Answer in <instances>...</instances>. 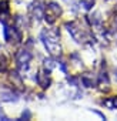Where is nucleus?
<instances>
[{
	"label": "nucleus",
	"mask_w": 117,
	"mask_h": 121,
	"mask_svg": "<svg viewBox=\"0 0 117 121\" xmlns=\"http://www.w3.org/2000/svg\"><path fill=\"white\" fill-rule=\"evenodd\" d=\"M40 39L46 47V50L49 51V54L51 57H58L62 54V46H60V34L57 30L53 29H47L43 30L40 34Z\"/></svg>",
	"instance_id": "obj_1"
},
{
	"label": "nucleus",
	"mask_w": 117,
	"mask_h": 121,
	"mask_svg": "<svg viewBox=\"0 0 117 121\" xmlns=\"http://www.w3.org/2000/svg\"><path fill=\"white\" fill-rule=\"evenodd\" d=\"M60 14H62V7L57 3L50 2L49 4H46V7H44V20L49 24H53Z\"/></svg>",
	"instance_id": "obj_2"
},
{
	"label": "nucleus",
	"mask_w": 117,
	"mask_h": 121,
	"mask_svg": "<svg viewBox=\"0 0 117 121\" xmlns=\"http://www.w3.org/2000/svg\"><path fill=\"white\" fill-rule=\"evenodd\" d=\"M32 61V53L29 50H19L16 53V63L20 71H27Z\"/></svg>",
	"instance_id": "obj_3"
},
{
	"label": "nucleus",
	"mask_w": 117,
	"mask_h": 121,
	"mask_svg": "<svg viewBox=\"0 0 117 121\" xmlns=\"http://www.w3.org/2000/svg\"><path fill=\"white\" fill-rule=\"evenodd\" d=\"M66 29H67V31L70 33V36H72L77 43H83V41L87 40V34L84 33L83 29H80V27L77 26V23H74V22L66 23Z\"/></svg>",
	"instance_id": "obj_4"
},
{
	"label": "nucleus",
	"mask_w": 117,
	"mask_h": 121,
	"mask_svg": "<svg viewBox=\"0 0 117 121\" xmlns=\"http://www.w3.org/2000/svg\"><path fill=\"white\" fill-rule=\"evenodd\" d=\"M3 33H4V39H6V41H9V43H12V41H14V43H20V41H22V33H20V30H19L16 26H14V27H10L7 23H4Z\"/></svg>",
	"instance_id": "obj_5"
},
{
	"label": "nucleus",
	"mask_w": 117,
	"mask_h": 121,
	"mask_svg": "<svg viewBox=\"0 0 117 121\" xmlns=\"http://www.w3.org/2000/svg\"><path fill=\"white\" fill-rule=\"evenodd\" d=\"M29 12L36 22H40L44 17V4L41 2H39V0H36V2H33L29 6Z\"/></svg>",
	"instance_id": "obj_6"
},
{
	"label": "nucleus",
	"mask_w": 117,
	"mask_h": 121,
	"mask_svg": "<svg viewBox=\"0 0 117 121\" xmlns=\"http://www.w3.org/2000/svg\"><path fill=\"white\" fill-rule=\"evenodd\" d=\"M0 100L2 101H17L19 100V94L16 91H13L12 88H2L0 90Z\"/></svg>",
	"instance_id": "obj_7"
},
{
	"label": "nucleus",
	"mask_w": 117,
	"mask_h": 121,
	"mask_svg": "<svg viewBox=\"0 0 117 121\" xmlns=\"http://www.w3.org/2000/svg\"><path fill=\"white\" fill-rule=\"evenodd\" d=\"M36 81H37V84H39L41 88H49V87H50L49 71H47V70H44V73H43V71H39L37 76H36Z\"/></svg>",
	"instance_id": "obj_8"
},
{
	"label": "nucleus",
	"mask_w": 117,
	"mask_h": 121,
	"mask_svg": "<svg viewBox=\"0 0 117 121\" xmlns=\"http://www.w3.org/2000/svg\"><path fill=\"white\" fill-rule=\"evenodd\" d=\"M9 14H10V10H9L7 2H0V20H2L3 23H7Z\"/></svg>",
	"instance_id": "obj_9"
},
{
	"label": "nucleus",
	"mask_w": 117,
	"mask_h": 121,
	"mask_svg": "<svg viewBox=\"0 0 117 121\" xmlns=\"http://www.w3.org/2000/svg\"><path fill=\"white\" fill-rule=\"evenodd\" d=\"M101 105L108 108V110H117V95L116 97H108L101 101Z\"/></svg>",
	"instance_id": "obj_10"
},
{
	"label": "nucleus",
	"mask_w": 117,
	"mask_h": 121,
	"mask_svg": "<svg viewBox=\"0 0 117 121\" xmlns=\"http://www.w3.org/2000/svg\"><path fill=\"white\" fill-rule=\"evenodd\" d=\"M54 63H56V61H54L53 58H46V60H44V67H46V70H47L49 73H50V71H51V69L56 66Z\"/></svg>",
	"instance_id": "obj_11"
},
{
	"label": "nucleus",
	"mask_w": 117,
	"mask_h": 121,
	"mask_svg": "<svg viewBox=\"0 0 117 121\" xmlns=\"http://www.w3.org/2000/svg\"><path fill=\"white\" fill-rule=\"evenodd\" d=\"M81 83H83L84 87H93V86H94V81H93L91 78H89L87 76H83V77H81Z\"/></svg>",
	"instance_id": "obj_12"
},
{
	"label": "nucleus",
	"mask_w": 117,
	"mask_h": 121,
	"mask_svg": "<svg viewBox=\"0 0 117 121\" xmlns=\"http://www.w3.org/2000/svg\"><path fill=\"white\" fill-rule=\"evenodd\" d=\"M7 67V61H6V58L3 56H0V71H4Z\"/></svg>",
	"instance_id": "obj_13"
},
{
	"label": "nucleus",
	"mask_w": 117,
	"mask_h": 121,
	"mask_svg": "<svg viewBox=\"0 0 117 121\" xmlns=\"http://www.w3.org/2000/svg\"><path fill=\"white\" fill-rule=\"evenodd\" d=\"M30 117H32V114H30V111H29V110H26V111H24V112L22 114V117H20V120H24V118H26V120H29Z\"/></svg>",
	"instance_id": "obj_14"
},
{
	"label": "nucleus",
	"mask_w": 117,
	"mask_h": 121,
	"mask_svg": "<svg viewBox=\"0 0 117 121\" xmlns=\"http://www.w3.org/2000/svg\"><path fill=\"white\" fill-rule=\"evenodd\" d=\"M63 2H67V3H70V2H73V0H63Z\"/></svg>",
	"instance_id": "obj_15"
},
{
	"label": "nucleus",
	"mask_w": 117,
	"mask_h": 121,
	"mask_svg": "<svg viewBox=\"0 0 117 121\" xmlns=\"http://www.w3.org/2000/svg\"><path fill=\"white\" fill-rule=\"evenodd\" d=\"M114 76H116V80H117V70H116V73H114Z\"/></svg>",
	"instance_id": "obj_16"
}]
</instances>
